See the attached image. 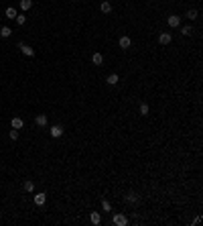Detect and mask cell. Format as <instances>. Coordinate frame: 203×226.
<instances>
[{
    "mask_svg": "<svg viewBox=\"0 0 203 226\" xmlns=\"http://www.w3.org/2000/svg\"><path fill=\"white\" fill-rule=\"evenodd\" d=\"M6 19H16V15H19V12H16V8H12V6H10V8H6Z\"/></svg>",
    "mask_w": 203,
    "mask_h": 226,
    "instance_id": "5bb4252c",
    "label": "cell"
},
{
    "mask_svg": "<svg viewBox=\"0 0 203 226\" xmlns=\"http://www.w3.org/2000/svg\"><path fill=\"white\" fill-rule=\"evenodd\" d=\"M181 33H183L185 37H191V33H193V29H191V27H183V29H181Z\"/></svg>",
    "mask_w": 203,
    "mask_h": 226,
    "instance_id": "ffe728a7",
    "label": "cell"
},
{
    "mask_svg": "<svg viewBox=\"0 0 203 226\" xmlns=\"http://www.w3.org/2000/svg\"><path fill=\"white\" fill-rule=\"evenodd\" d=\"M45 202H47V196H45V194H35V204H37V206H45Z\"/></svg>",
    "mask_w": 203,
    "mask_h": 226,
    "instance_id": "5b68a950",
    "label": "cell"
},
{
    "mask_svg": "<svg viewBox=\"0 0 203 226\" xmlns=\"http://www.w3.org/2000/svg\"><path fill=\"white\" fill-rule=\"evenodd\" d=\"M128 202H136V194H128Z\"/></svg>",
    "mask_w": 203,
    "mask_h": 226,
    "instance_id": "cb8c5ba5",
    "label": "cell"
},
{
    "mask_svg": "<svg viewBox=\"0 0 203 226\" xmlns=\"http://www.w3.org/2000/svg\"><path fill=\"white\" fill-rule=\"evenodd\" d=\"M130 45H132L130 37H126V35H124V37H120V47H122V49H128Z\"/></svg>",
    "mask_w": 203,
    "mask_h": 226,
    "instance_id": "9c48e42d",
    "label": "cell"
},
{
    "mask_svg": "<svg viewBox=\"0 0 203 226\" xmlns=\"http://www.w3.org/2000/svg\"><path fill=\"white\" fill-rule=\"evenodd\" d=\"M24 190H27V192H35V183L31 181V179H27V181H24Z\"/></svg>",
    "mask_w": 203,
    "mask_h": 226,
    "instance_id": "2e32d148",
    "label": "cell"
},
{
    "mask_svg": "<svg viewBox=\"0 0 203 226\" xmlns=\"http://www.w3.org/2000/svg\"><path fill=\"white\" fill-rule=\"evenodd\" d=\"M140 114H142V116L148 114V104H140Z\"/></svg>",
    "mask_w": 203,
    "mask_h": 226,
    "instance_id": "44dd1931",
    "label": "cell"
},
{
    "mask_svg": "<svg viewBox=\"0 0 203 226\" xmlns=\"http://www.w3.org/2000/svg\"><path fill=\"white\" fill-rule=\"evenodd\" d=\"M8 137H10V141H16V139H19V130H16V128H12V130L8 133Z\"/></svg>",
    "mask_w": 203,
    "mask_h": 226,
    "instance_id": "d6986e66",
    "label": "cell"
},
{
    "mask_svg": "<svg viewBox=\"0 0 203 226\" xmlns=\"http://www.w3.org/2000/svg\"><path fill=\"white\" fill-rule=\"evenodd\" d=\"M92 61H93V65H102V63H104V55H102V53H93L92 55Z\"/></svg>",
    "mask_w": 203,
    "mask_h": 226,
    "instance_id": "30bf717a",
    "label": "cell"
},
{
    "mask_svg": "<svg viewBox=\"0 0 203 226\" xmlns=\"http://www.w3.org/2000/svg\"><path fill=\"white\" fill-rule=\"evenodd\" d=\"M126 222H128V220H126L124 214H116V216H114V224H116V226H124Z\"/></svg>",
    "mask_w": 203,
    "mask_h": 226,
    "instance_id": "8992f818",
    "label": "cell"
},
{
    "mask_svg": "<svg viewBox=\"0 0 203 226\" xmlns=\"http://www.w3.org/2000/svg\"><path fill=\"white\" fill-rule=\"evenodd\" d=\"M61 134H63V126H59V124L51 126V137H53V139H59Z\"/></svg>",
    "mask_w": 203,
    "mask_h": 226,
    "instance_id": "7a4b0ae2",
    "label": "cell"
},
{
    "mask_svg": "<svg viewBox=\"0 0 203 226\" xmlns=\"http://www.w3.org/2000/svg\"><path fill=\"white\" fill-rule=\"evenodd\" d=\"M108 84H110V86H116V84H118V75H116V74L108 75Z\"/></svg>",
    "mask_w": 203,
    "mask_h": 226,
    "instance_id": "e0dca14e",
    "label": "cell"
},
{
    "mask_svg": "<svg viewBox=\"0 0 203 226\" xmlns=\"http://www.w3.org/2000/svg\"><path fill=\"white\" fill-rule=\"evenodd\" d=\"M197 15H199L197 10H189V12H187V16H189L191 20H195V19H197Z\"/></svg>",
    "mask_w": 203,
    "mask_h": 226,
    "instance_id": "7402d4cb",
    "label": "cell"
},
{
    "mask_svg": "<svg viewBox=\"0 0 203 226\" xmlns=\"http://www.w3.org/2000/svg\"><path fill=\"white\" fill-rule=\"evenodd\" d=\"M35 122L39 124V126H47V116H45V114H37V118H35Z\"/></svg>",
    "mask_w": 203,
    "mask_h": 226,
    "instance_id": "ba28073f",
    "label": "cell"
},
{
    "mask_svg": "<svg viewBox=\"0 0 203 226\" xmlns=\"http://www.w3.org/2000/svg\"><path fill=\"white\" fill-rule=\"evenodd\" d=\"M31 6H33V0H20V8H23L24 12H27Z\"/></svg>",
    "mask_w": 203,
    "mask_h": 226,
    "instance_id": "9a60e30c",
    "label": "cell"
},
{
    "mask_svg": "<svg viewBox=\"0 0 203 226\" xmlns=\"http://www.w3.org/2000/svg\"><path fill=\"white\" fill-rule=\"evenodd\" d=\"M16 25H24V23H27V15H16Z\"/></svg>",
    "mask_w": 203,
    "mask_h": 226,
    "instance_id": "ac0fdd59",
    "label": "cell"
},
{
    "mask_svg": "<svg viewBox=\"0 0 203 226\" xmlns=\"http://www.w3.org/2000/svg\"><path fill=\"white\" fill-rule=\"evenodd\" d=\"M19 49L23 51V55H27V57H33L35 55V49L29 47V45H24V43H19Z\"/></svg>",
    "mask_w": 203,
    "mask_h": 226,
    "instance_id": "6da1fadb",
    "label": "cell"
},
{
    "mask_svg": "<svg viewBox=\"0 0 203 226\" xmlns=\"http://www.w3.org/2000/svg\"><path fill=\"white\" fill-rule=\"evenodd\" d=\"M102 208H104L106 212H110V210H112V206H110V202H108V200H104V202H102Z\"/></svg>",
    "mask_w": 203,
    "mask_h": 226,
    "instance_id": "603a6c76",
    "label": "cell"
},
{
    "mask_svg": "<svg viewBox=\"0 0 203 226\" xmlns=\"http://www.w3.org/2000/svg\"><path fill=\"white\" fill-rule=\"evenodd\" d=\"M167 23H169V27H173V29H177V27H179L181 25V19H179V16H169V19H167Z\"/></svg>",
    "mask_w": 203,
    "mask_h": 226,
    "instance_id": "3957f363",
    "label": "cell"
},
{
    "mask_svg": "<svg viewBox=\"0 0 203 226\" xmlns=\"http://www.w3.org/2000/svg\"><path fill=\"white\" fill-rule=\"evenodd\" d=\"M89 220H92L93 224H100V222H102V216H100V212H92V214H89Z\"/></svg>",
    "mask_w": 203,
    "mask_h": 226,
    "instance_id": "4fadbf2b",
    "label": "cell"
},
{
    "mask_svg": "<svg viewBox=\"0 0 203 226\" xmlns=\"http://www.w3.org/2000/svg\"><path fill=\"white\" fill-rule=\"evenodd\" d=\"M10 124H12V128H16V130H20V128L24 126V122H23V118H20V116H14Z\"/></svg>",
    "mask_w": 203,
    "mask_h": 226,
    "instance_id": "277c9868",
    "label": "cell"
},
{
    "mask_svg": "<svg viewBox=\"0 0 203 226\" xmlns=\"http://www.w3.org/2000/svg\"><path fill=\"white\" fill-rule=\"evenodd\" d=\"M102 12H104V15H108V12H112V4L110 2H108V0H104V2H102Z\"/></svg>",
    "mask_w": 203,
    "mask_h": 226,
    "instance_id": "8fae6325",
    "label": "cell"
},
{
    "mask_svg": "<svg viewBox=\"0 0 203 226\" xmlns=\"http://www.w3.org/2000/svg\"><path fill=\"white\" fill-rule=\"evenodd\" d=\"M10 35H12L10 27H2V29H0V37H2V39H8Z\"/></svg>",
    "mask_w": 203,
    "mask_h": 226,
    "instance_id": "7c38bea8",
    "label": "cell"
},
{
    "mask_svg": "<svg viewBox=\"0 0 203 226\" xmlns=\"http://www.w3.org/2000/svg\"><path fill=\"white\" fill-rule=\"evenodd\" d=\"M159 43L160 45H169L171 43V35L169 33H160L159 35Z\"/></svg>",
    "mask_w": 203,
    "mask_h": 226,
    "instance_id": "52a82bcc",
    "label": "cell"
}]
</instances>
